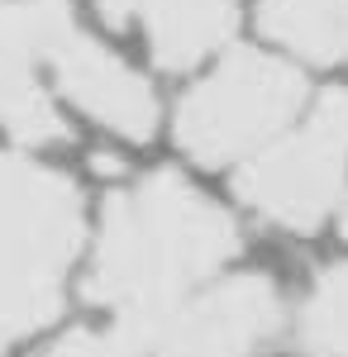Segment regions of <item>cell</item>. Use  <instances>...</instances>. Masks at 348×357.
<instances>
[{
	"mask_svg": "<svg viewBox=\"0 0 348 357\" xmlns=\"http://www.w3.org/2000/svg\"><path fill=\"white\" fill-rule=\"evenodd\" d=\"M153 348L138 329H129L124 319H115L110 329H72L53 338L48 348H38L34 357H143Z\"/></svg>",
	"mask_w": 348,
	"mask_h": 357,
	"instance_id": "8fae6325",
	"label": "cell"
},
{
	"mask_svg": "<svg viewBox=\"0 0 348 357\" xmlns=\"http://www.w3.org/2000/svg\"><path fill=\"white\" fill-rule=\"evenodd\" d=\"M334 220H339V234L348 238V191H344V200H339V210H334Z\"/></svg>",
	"mask_w": 348,
	"mask_h": 357,
	"instance_id": "7c38bea8",
	"label": "cell"
},
{
	"mask_svg": "<svg viewBox=\"0 0 348 357\" xmlns=\"http://www.w3.org/2000/svg\"><path fill=\"white\" fill-rule=\"evenodd\" d=\"M258 24L300 62H348V0H258Z\"/></svg>",
	"mask_w": 348,
	"mask_h": 357,
	"instance_id": "9c48e42d",
	"label": "cell"
},
{
	"mask_svg": "<svg viewBox=\"0 0 348 357\" xmlns=\"http://www.w3.org/2000/svg\"><path fill=\"white\" fill-rule=\"evenodd\" d=\"M138 24L148 33V53L167 72H187L234 33L239 0H138Z\"/></svg>",
	"mask_w": 348,
	"mask_h": 357,
	"instance_id": "ba28073f",
	"label": "cell"
},
{
	"mask_svg": "<svg viewBox=\"0 0 348 357\" xmlns=\"http://www.w3.org/2000/svg\"><path fill=\"white\" fill-rule=\"evenodd\" d=\"M305 105V77L258 48L229 53L177 105V143L201 167L248 162L287 134Z\"/></svg>",
	"mask_w": 348,
	"mask_h": 357,
	"instance_id": "3957f363",
	"label": "cell"
},
{
	"mask_svg": "<svg viewBox=\"0 0 348 357\" xmlns=\"http://www.w3.org/2000/svg\"><path fill=\"white\" fill-rule=\"evenodd\" d=\"M300 353L305 357H348V262L315 276L300 305Z\"/></svg>",
	"mask_w": 348,
	"mask_h": 357,
	"instance_id": "30bf717a",
	"label": "cell"
},
{
	"mask_svg": "<svg viewBox=\"0 0 348 357\" xmlns=\"http://www.w3.org/2000/svg\"><path fill=\"white\" fill-rule=\"evenodd\" d=\"M77 24L67 0H0V134L20 148L67 138V119L38 86L34 62H48L57 38Z\"/></svg>",
	"mask_w": 348,
	"mask_h": 357,
	"instance_id": "5b68a950",
	"label": "cell"
},
{
	"mask_svg": "<svg viewBox=\"0 0 348 357\" xmlns=\"http://www.w3.org/2000/svg\"><path fill=\"white\" fill-rule=\"evenodd\" d=\"M348 176V86L324 91L305 129L272 138L239 167L243 205L291 234H315L344 200Z\"/></svg>",
	"mask_w": 348,
	"mask_h": 357,
	"instance_id": "277c9868",
	"label": "cell"
},
{
	"mask_svg": "<svg viewBox=\"0 0 348 357\" xmlns=\"http://www.w3.org/2000/svg\"><path fill=\"white\" fill-rule=\"evenodd\" d=\"M282 329V296L263 272L229 276L210 296L177 310L158 333V357H258Z\"/></svg>",
	"mask_w": 348,
	"mask_h": 357,
	"instance_id": "8992f818",
	"label": "cell"
},
{
	"mask_svg": "<svg viewBox=\"0 0 348 357\" xmlns=\"http://www.w3.org/2000/svg\"><path fill=\"white\" fill-rule=\"evenodd\" d=\"M77 243V181L24 153H0V357L62 310Z\"/></svg>",
	"mask_w": 348,
	"mask_h": 357,
	"instance_id": "7a4b0ae2",
	"label": "cell"
},
{
	"mask_svg": "<svg viewBox=\"0 0 348 357\" xmlns=\"http://www.w3.org/2000/svg\"><path fill=\"white\" fill-rule=\"evenodd\" d=\"M48 67L57 77V91L67 96V105H77L86 119H96L101 129L143 143L158 129V96L153 86L138 77L129 62L110 53L106 43H96L86 29H67L48 53Z\"/></svg>",
	"mask_w": 348,
	"mask_h": 357,
	"instance_id": "52a82bcc",
	"label": "cell"
},
{
	"mask_svg": "<svg viewBox=\"0 0 348 357\" xmlns=\"http://www.w3.org/2000/svg\"><path fill=\"white\" fill-rule=\"evenodd\" d=\"M234 252L239 229L210 195L177 172H148L106 200L81 296L158 343L167 319L182 310V296Z\"/></svg>",
	"mask_w": 348,
	"mask_h": 357,
	"instance_id": "6da1fadb",
	"label": "cell"
}]
</instances>
